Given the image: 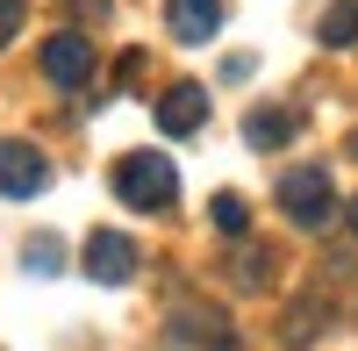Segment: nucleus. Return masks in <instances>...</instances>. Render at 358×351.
Here are the masks:
<instances>
[{
    "mask_svg": "<svg viewBox=\"0 0 358 351\" xmlns=\"http://www.w3.org/2000/svg\"><path fill=\"white\" fill-rule=\"evenodd\" d=\"M115 194H122L129 208L158 215V208L179 201V165L165 151H122V158H115Z\"/></svg>",
    "mask_w": 358,
    "mask_h": 351,
    "instance_id": "obj_1",
    "label": "nucleus"
},
{
    "mask_svg": "<svg viewBox=\"0 0 358 351\" xmlns=\"http://www.w3.org/2000/svg\"><path fill=\"white\" fill-rule=\"evenodd\" d=\"M280 208H287V222H301V229H330L337 222L330 172H322V165H294L287 180H280Z\"/></svg>",
    "mask_w": 358,
    "mask_h": 351,
    "instance_id": "obj_2",
    "label": "nucleus"
},
{
    "mask_svg": "<svg viewBox=\"0 0 358 351\" xmlns=\"http://www.w3.org/2000/svg\"><path fill=\"white\" fill-rule=\"evenodd\" d=\"M43 187H50V158L36 151V143L8 136V143H0V194H8V201H36Z\"/></svg>",
    "mask_w": 358,
    "mask_h": 351,
    "instance_id": "obj_3",
    "label": "nucleus"
},
{
    "mask_svg": "<svg viewBox=\"0 0 358 351\" xmlns=\"http://www.w3.org/2000/svg\"><path fill=\"white\" fill-rule=\"evenodd\" d=\"M43 79L65 86V94H79V86L94 79V43H86V29H57L43 43Z\"/></svg>",
    "mask_w": 358,
    "mask_h": 351,
    "instance_id": "obj_4",
    "label": "nucleus"
},
{
    "mask_svg": "<svg viewBox=\"0 0 358 351\" xmlns=\"http://www.w3.org/2000/svg\"><path fill=\"white\" fill-rule=\"evenodd\" d=\"M165 337H172V344H201V351H236V330H229V315H222V308H208V301H187V308H172Z\"/></svg>",
    "mask_w": 358,
    "mask_h": 351,
    "instance_id": "obj_5",
    "label": "nucleus"
},
{
    "mask_svg": "<svg viewBox=\"0 0 358 351\" xmlns=\"http://www.w3.org/2000/svg\"><path fill=\"white\" fill-rule=\"evenodd\" d=\"M79 266H86V280H94V287H122V280L136 273V244L122 237V229H94L86 251H79Z\"/></svg>",
    "mask_w": 358,
    "mask_h": 351,
    "instance_id": "obj_6",
    "label": "nucleus"
},
{
    "mask_svg": "<svg viewBox=\"0 0 358 351\" xmlns=\"http://www.w3.org/2000/svg\"><path fill=\"white\" fill-rule=\"evenodd\" d=\"M201 122H208V86H194V79L165 86V101H158V129H165V136H194Z\"/></svg>",
    "mask_w": 358,
    "mask_h": 351,
    "instance_id": "obj_7",
    "label": "nucleus"
},
{
    "mask_svg": "<svg viewBox=\"0 0 358 351\" xmlns=\"http://www.w3.org/2000/svg\"><path fill=\"white\" fill-rule=\"evenodd\" d=\"M165 29L179 43H208L222 29V0H165Z\"/></svg>",
    "mask_w": 358,
    "mask_h": 351,
    "instance_id": "obj_8",
    "label": "nucleus"
},
{
    "mask_svg": "<svg viewBox=\"0 0 358 351\" xmlns=\"http://www.w3.org/2000/svg\"><path fill=\"white\" fill-rule=\"evenodd\" d=\"M294 129H301V115H294V108H258V115H244V143H251V151H280V143H294Z\"/></svg>",
    "mask_w": 358,
    "mask_h": 351,
    "instance_id": "obj_9",
    "label": "nucleus"
},
{
    "mask_svg": "<svg viewBox=\"0 0 358 351\" xmlns=\"http://www.w3.org/2000/svg\"><path fill=\"white\" fill-rule=\"evenodd\" d=\"M315 36L330 43V50H351V43H358V0H330L322 22H315Z\"/></svg>",
    "mask_w": 358,
    "mask_h": 351,
    "instance_id": "obj_10",
    "label": "nucleus"
},
{
    "mask_svg": "<svg viewBox=\"0 0 358 351\" xmlns=\"http://www.w3.org/2000/svg\"><path fill=\"white\" fill-rule=\"evenodd\" d=\"M208 222H215L222 237H251V201L244 194H215L208 201Z\"/></svg>",
    "mask_w": 358,
    "mask_h": 351,
    "instance_id": "obj_11",
    "label": "nucleus"
},
{
    "mask_svg": "<svg viewBox=\"0 0 358 351\" xmlns=\"http://www.w3.org/2000/svg\"><path fill=\"white\" fill-rule=\"evenodd\" d=\"M229 273H236V287H273V251H265V244H244Z\"/></svg>",
    "mask_w": 358,
    "mask_h": 351,
    "instance_id": "obj_12",
    "label": "nucleus"
},
{
    "mask_svg": "<svg viewBox=\"0 0 358 351\" xmlns=\"http://www.w3.org/2000/svg\"><path fill=\"white\" fill-rule=\"evenodd\" d=\"M57 266H65V244H57V237H36V244H29V273H57Z\"/></svg>",
    "mask_w": 358,
    "mask_h": 351,
    "instance_id": "obj_13",
    "label": "nucleus"
},
{
    "mask_svg": "<svg viewBox=\"0 0 358 351\" xmlns=\"http://www.w3.org/2000/svg\"><path fill=\"white\" fill-rule=\"evenodd\" d=\"M29 22V0H0V50L15 43V29Z\"/></svg>",
    "mask_w": 358,
    "mask_h": 351,
    "instance_id": "obj_14",
    "label": "nucleus"
},
{
    "mask_svg": "<svg viewBox=\"0 0 358 351\" xmlns=\"http://www.w3.org/2000/svg\"><path fill=\"white\" fill-rule=\"evenodd\" d=\"M115 79H122V86H136V79H143V50H129L122 65H115Z\"/></svg>",
    "mask_w": 358,
    "mask_h": 351,
    "instance_id": "obj_15",
    "label": "nucleus"
},
{
    "mask_svg": "<svg viewBox=\"0 0 358 351\" xmlns=\"http://www.w3.org/2000/svg\"><path fill=\"white\" fill-rule=\"evenodd\" d=\"M344 229H351V237H358V201H351V208H344Z\"/></svg>",
    "mask_w": 358,
    "mask_h": 351,
    "instance_id": "obj_16",
    "label": "nucleus"
},
{
    "mask_svg": "<svg viewBox=\"0 0 358 351\" xmlns=\"http://www.w3.org/2000/svg\"><path fill=\"white\" fill-rule=\"evenodd\" d=\"M351 158H358V129H351Z\"/></svg>",
    "mask_w": 358,
    "mask_h": 351,
    "instance_id": "obj_17",
    "label": "nucleus"
}]
</instances>
